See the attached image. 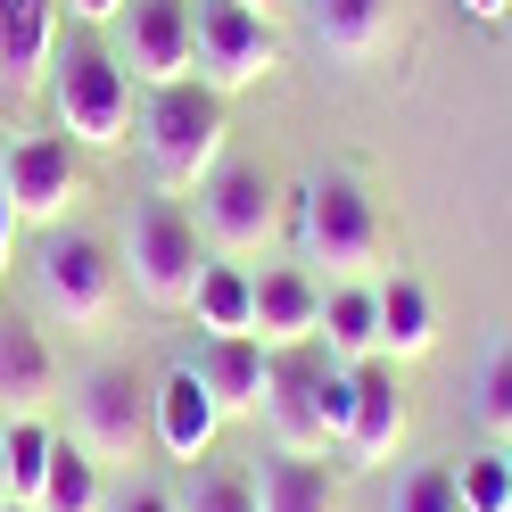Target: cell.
Returning <instances> with one entry per match:
<instances>
[{
	"label": "cell",
	"mask_w": 512,
	"mask_h": 512,
	"mask_svg": "<svg viewBox=\"0 0 512 512\" xmlns=\"http://www.w3.org/2000/svg\"><path fill=\"white\" fill-rule=\"evenodd\" d=\"M58 67V0H0V91L25 100Z\"/></svg>",
	"instance_id": "obj_13"
},
{
	"label": "cell",
	"mask_w": 512,
	"mask_h": 512,
	"mask_svg": "<svg viewBox=\"0 0 512 512\" xmlns=\"http://www.w3.org/2000/svg\"><path fill=\"white\" fill-rule=\"evenodd\" d=\"M273 223H281V190H273L265 166H215L199 182V232H207V248L248 256V248L273 240Z\"/></svg>",
	"instance_id": "obj_9"
},
{
	"label": "cell",
	"mask_w": 512,
	"mask_h": 512,
	"mask_svg": "<svg viewBox=\"0 0 512 512\" xmlns=\"http://www.w3.org/2000/svg\"><path fill=\"white\" fill-rule=\"evenodd\" d=\"M356 413V372L323 356V339L273 347V380H265V422L281 438V455H331Z\"/></svg>",
	"instance_id": "obj_1"
},
{
	"label": "cell",
	"mask_w": 512,
	"mask_h": 512,
	"mask_svg": "<svg viewBox=\"0 0 512 512\" xmlns=\"http://www.w3.org/2000/svg\"><path fill=\"white\" fill-rule=\"evenodd\" d=\"M0 512H34V504H0Z\"/></svg>",
	"instance_id": "obj_34"
},
{
	"label": "cell",
	"mask_w": 512,
	"mask_h": 512,
	"mask_svg": "<svg viewBox=\"0 0 512 512\" xmlns=\"http://www.w3.org/2000/svg\"><path fill=\"white\" fill-rule=\"evenodd\" d=\"M34 290H42V314H58L67 331H100L108 306H116V265L91 232L50 223L42 248H34Z\"/></svg>",
	"instance_id": "obj_7"
},
{
	"label": "cell",
	"mask_w": 512,
	"mask_h": 512,
	"mask_svg": "<svg viewBox=\"0 0 512 512\" xmlns=\"http://www.w3.org/2000/svg\"><path fill=\"white\" fill-rule=\"evenodd\" d=\"M182 512H256V471H232V463H207L190 479Z\"/></svg>",
	"instance_id": "obj_26"
},
{
	"label": "cell",
	"mask_w": 512,
	"mask_h": 512,
	"mask_svg": "<svg viewBox=\"0 0 512 512\" xmlns=\"http://www.w3.org/2000/svg\"><path fill=\"white\" fill-rule=\"evenodd\" d=\"M190 314H199V331H207V339L256 331V273H248V265H223V256H207L199 290H190Z\"/></svg>",
	"instance_id": "obj_20"
},
{
	"label": "cell",
	"mask_w": 512,
	"mask_h": 512,
	"mask_svg": "<svg viewBox=\"0 0 512 512\" xmlns=\"http://www.w3.org/2000/svg\"><path fill=\"white\" fill-rule=\"evenodd\" d=\"M207 380V397L223 405V422L232 413H265V380H273V347L256 339V331H232V339H207L199 347V364H190Z\"/></svg>",
	"instance_id": "obj_15"
},
{
	"label": "cell",
	"mask_w": 512,
	"mask_h": 512,
	"mask_svg": "<svg viewBox=\"0 0 512 512\" xmlns=\"http://www.w3.org/2000/svg\"><path fill=\"white\" fill-rule=\"evenodd\" d=\"M438 331H430V290L422 281H380V356L389 364H405V356H422Z\"/></svg>",
	"instance_id": "obj_22"
},
{
	"label": "cell",
	"mask_w": 512,
	"mask_h": 512,
	"mask_svg": "<svg viewBox=\"0 0 512 512\" xmlns=\"http://www.w3.org/2000/svg\"><path fill=\"white\" fill-rule=\"evenodd\" d=\"M67 438L83 446L91 463H133L141 446L157 438L133 364H91V372L75 380V430H67Z\"/></svg>",
	"instance_id": "obj_8"
},
{
	"label": "cell",
	"mask_w": 512,
	"mask_h": 512,
	"mask_svg": "<svg viewBox=\"0 0 512 512\" xmlns=\"http://www.w3.org/2000/svg\"><path fill=\"white\" fill-rule=\"evenodd\" d=\"M281 67V34L248 0H190V75L207 91H248Z\"/></svg>",
	"instance_id": "obj_6"
},
{
	"label": "cell",
	"mask_w": 512,
	"mask_h": 512,
	"mask_svg": "<svg viewBox=\"0 0 512 512\" xmlns=\"http://www.w3.org/2000/svg\"><path fill=\"white\" fill-rule=\"evenodd\" d=\"M298 256L306 265H331L339 281H364L380 256H389V232H380V207L356 174H314L298 190Z\"/></svg>",
	"instance_id": "obj_3"
},
{
	"label": "cell",
	"mask_w": 512,
	"mask_h": 512,
	"mask_svg": "<svg viewBox=\"0 0 512 512\" xmlns=\"http://www.w3.org/2000/svg\"><path fill=\"white\" fill-rule=\"evenodd\" d=\"M50 108L75 149H116L133 133V75L108 42H67L50 67Z\"/></svg>",
	"instance_id": "obj_4"
},
{
	"label": "cell",
	"mask_w": 512,
	"mask_h": 512,
	"mask_svg": "<svg viewBox=\"0 0 512 512\" xmlns=\"http://www.w3.org/2000/svg\"><path fill=\"white\" fill-rule=\"evenodd\" d=\"M9 240H17V207H9V190H0V273H9Z\"/></svg>",
	"instance_id": "obj_31"
},
{
	"label": "cell",
	"mask_w": 512,
	"mask_h": 512,
	"mask_svg": "<svg viewBox=\"0 0 512 512\" xmlns=\"http://www.w3.org/2000/svg\"><path fill=\"white\" fill-rule=\"evenodd\" d=\"M0 504H17V488H9V438H0Z\"/></svg>",
	"instance_id": "obj_33"
},
{
	"label": "cell",
	"mask_w": 512,
	"mask_h": 512,
	"mask_svg": "<svg viewBox=\"0 0 512 512\" xmlns=\"http://www.w3.org/2000/svg\"><path fill=\"white\" fill-rule=\"evenodd\" d=\"M314 323H323V290H314L306 265L256 273V339L265 347H298V339H314Z\"/></svg>",
	"instance_id": "obj_17"
},
{
	"label": "cell",
	"mask_w": 512,
	"mask_h": 512,
	"mask_svg": "<svg viewBox=\"0 0 512 512\" xmlns=\"http://www.w3.org/2000/svg\"><path fill=\"white\" fill-rule=\"evenodd\" d=\"M248 9H256V0H248Z\"/></svg>",
	"instance_id": "obj_36"
},
{
	"label": "cell",
	"mask_w": 512,
	"mask_h": 512,
	"mask_svg": "<svg viewBox=\"0 0 512 512\" xmlns=\"http://www.w3.org/2000/svg\"><path fill=\"white\" fill-rule=\"evenodd\" d=\"M0 438H9V488H17V504H34V496H42V471H50L58 430L42 422V413H17V422H0Z\"/></svg>",
	"instance_id": "obj_24"
},
{
	"label": "cell",
	"mask_w": 512,
	"mask_h": 512,
	"mask_svg": "<svg viewBox=\"0 0 512 512\" xmlns=\"http://www.w3.org/2000/svg\"><path fill=\"white\" fill-rule=\"evenodd\" d=\"M306 25L331 58L364 67V58H380L397 42V0H306Z\"/></svg>",
	"instance_id": "obj_16"
},
{
	"label": "cell",
	"mask_w": 512,
	"mask_h": 512,
	"mask_svg": "<svg viewBox=\"0 0 512 512\" xmlns=\"http://www.w3.org/2000/svg\"><path fill=\"white\" fill-rule=\"evenodd\" d=\"M256 512H339L323 455H273L256 471Z\"/></svg>",
	"instance_id": "obj_21"
},
{
	"label": "cell",
	"mask_w": 512,
	"mask_h": 512,
	"mask_svg": "<svg viewBox=\"0 0 512 512\" xmlns=\"http://www.w3.org/2000/svg\"><path fill=\"white\" fill-rule=\"evenodd\" d=\"M58 9H75L83 25H116V17H124V0H58Z\"/></svg>",
	"instance_id": "obj_30"
},
{
	"label": "cell",
	"mask_w": 512,
	"mask_h": 512,
	"mask_svg": "<svg viewBox=\"0 0 512 512\" xmlns=\"http://www.w3.org/2000/svg\"><path fill=\"white\" fill-rule=\"evenodd\" d=\"M0 190H9V207H17V223H50L67 215V199L83 190V166H75V141L67 133H25V141H9L0 149Z\"/></svg>",
	"instance_id": "obj_10"
},
{
	"label": "cell",
	"mask_w": 512,
	"mask_h": 512,
	"mask_svg": "<svg viewBox=\"0 0 512 512\" xmlns=\"http://www.w3.org/2000/svg\"><path fill=\"white\" fill-rule=\"evenodd\" d=\"M149 422H157V446H166L174 463H199L207 446H215V430H223V405L207 397V380L182 364V372H166V380H157Z\"/></svg>",
	"instance_id": "obj_14"
},
{
	"label": "cell",
	"mask_w": 512,
	"mask_h": 512,
	"mask_svg": "<svg viewBox=\"0 0 512 512\" xmlns=\"http://www.w3.org/2000/svg\"><path fill=\"white\" fill-rule=\"evenodd\" d=\"M455 496H463V512H512V463H504V446H496V455H471L455 471Z\"/></svg>",
	"instance_id": "obj_27"
},
{
	"label": "cell",
	"mask_w": 512,
	"mask_h": 512,
	"mask_svg": "<svg viewBox=\"0 0 512 512\" xmlns=\"http://www.w3.org/2000/svg\"><path fill=\"white\" fill-rule=\"evenodd\" d=\"M504 463H512V438H504Z\"/></svg>",
	"instance_id": "obj_35"
},
{
	"label": "cell",
	"mask_w": 512,
	"mask_h": 512,
	"mask_svg": "<svg viewBox=\"0 0 512 512\" xmlns=\"http://www.w3.org/2000/svg\"><path fill=\"white\" fill-rule=\"evenodd\" d=\"M108 512H182L166 488H124V496H108Z\"/></svg>",
	"instance_id": "obj_29"
},
{
	"label": "cell",
	"mask_w": 512,
	"mask_h": 512,
	"mask_svg": "<svg viewBox=\"0 0 512 512\" xmlns=\"http://www.w3.org/2000/svg\"><path fill=\"white\" fill-rule=\"evenodd\" d=\"M124 273H133V290L157 314H182L190 290H199V273H207L199 223H190L174 199H141L133 207V232H124Z\"/></svg>",
	"instance_id": "obj_5"
},
{
	"label": "cell",
	"mask_w": 512,
	"mask_h": 512,
	"mask_svg": "<svg viewBox=\"0 0 512 512\" xmlns=\"http://www.w3.org/2000/svg\"><path fill=\"white\" fill-rule=\"evenodd\" d=\"M389 512H463V496H455V471H446V463H413V471H397Z\"/></svg>",
	"instance_id": "obj_25"
},
{
	"label": "cell",
	"mask_w": 512,
	"mask_h": 512,
	"mask_svg": "<svg viewBox=\"0 0 512 512\" xmlns=\"http://www.w3.org/2000/svg\"><path fill=\"white\" fill-rule=\"evenodd\" d=\"M397 438H405V389H397V364L372 356V364H356V413H347L339 455L372 471V463L397 455Z\"/></svg>",
	"instance_id": "obj_12"
},
{
	"label": "cell",
	"mask_w": 512,
	"mask_h": 512,
	"mask_svg": "<svg viewBox=\"0 0 512 512\" xmlns=\"http://www.w3.org/2000/svg\"><path fill=\"white\" fill-rule=\"evenodd\" d=\"M141 149H149V174L166 190H199L223 149H232V124H223V91H207L199 75H182L166 91H149V116H141Z\"/></svg>",
	"instance_id": "obj_2"
},
{
	"label": "cell",
	"mask_w": 512,
	"mask_h": 512,
	"mask_svg": "<svg viewBox=\"0 0 512 512\" xmlns=\"http://www.w3.org/2000/svg\"><path fill=\"white\" fill-rule=\"evenodd\" d=\"M463 9H471L479 25H504V17H512V0H463Z\"/></svg>",
	"instance_id": "obj_32"
},
{
	"label": "cell",
	"mask_w": 512,
	"mask_h": 512,
	"mask_svg": "<svg viewBox=\"0 0 512 512\" xmlns=\"http://www.w3.org/2000/svg\"><path fill=\"white\" fill-rule=\"evenodd\" d=\"M314 339H323L331 364H372L380 356V290H364V281H339V290L323 298V323H314Z\"/></svg>",
	"instance_id": "obj_19"
},
{
	"label": "cell",
	"mask_w": 512,
	"mask_h": 512,
	"mask_svg": "<svg viewBox=\"0 0 512 512\" xmlns=\"http://www.w3.org/2000/svg\"><path fill=\"white\" fill-rule=\"evenodd\" d=\"M116 58H124V75L149 83V91L182 83L190 75V0H124Z\"/></svg>",
	"instance_id": "obj_11"
},
{
	"label": "cell",
	"mask_w": 512,
	"mask_h": 512,
	"mask_svg": "<svg viewBox=\"0 0 512 512\" xmlns=\"http://www.w3.org/2000/svg\"><path fill=\"white\" fill-rule=\"evenodd\" d=\"M34 512H108L100 463H91L75 438H58V446H50V471H42V496H34Z\"/></svg>",
	"instance_id": "obj_23"
},
{
	"label": "cell",
	"mask_w": 512,
	"mask_h": 512,
	"mask_svg": "<svg viewBox=\"0 0 512 512\" xmlns=\"http://www.w3.org/2000/svg\"><path fill=\"white\" fill-rule=\"evenodd\" d=\"M58 389V364H50V347L42 331L25 323V314H0V413H42V397Z\"/></svg>",
	"instance_id": "obj_18"
},
{
	"label": "cell",
	"mask_w": 512,
	"mask_h": 512,
	"mask_svg": "<svg viewBox=\"0 0 512 512\" xmlns=\"http://www.w3.org/2000/svg\"><path fill=\"white\" fill-rule=\"evenodd\" d=\"M479 422L496 438H512V347H496L488 372H479Z\"/></svg>",
	"instance_id": "obj_28"
}]
</instances>
